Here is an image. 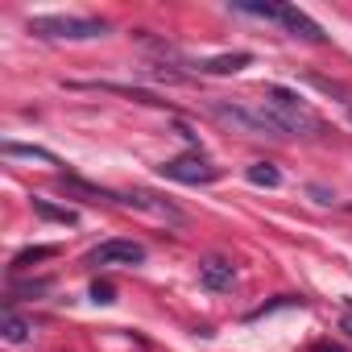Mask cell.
Here are the masks:
<instances>
[{"label": "cell", "mask_w": 352, "mask_h": 352, "mask_svg": "<svg viewBox=\"0 0 352 352\" xmlns=\"http://www.w3.org/2000/svg\"><path fill=\"white\" fill-rule=\"evenodd\" d=\"M274 112H278V120L286 124V133L290 137H298V133H307V137H319L323 133V120L294 96V91H286V87H278V83H270L265 87V96H261Z\"/></svg>", "instance_id": "6da1fadb"}, {"label": "cell", "mask_w": 352, "mask_h": 352, "mask_svg": "<svg viewBox=\"0 0 352 352\" xmlns=\"http://www.w3.org/2000/svg\"><path fill=\"white\" fill-rule=\"evenodd\" d=\"M30 34H38V38H54V42H83V38H104L108 34V21H100V17H63V13H54V17H30Z\"/></svg>", "instance_id": "7a4b0ae2"}, {"label": "cell", "mask_w": 352, "mask_h": 352, "mask_svg": "<svg viewBox=\"0 0 352 352\" xmlns=\"http://www.w3.org/2000/svg\"><path fill=\"white\" fill-rule=\"evenodd\" d=\"M157 174H162V179H170V183L199 187V183H216V179H220V166H216V162H208L204 153H183V157L162 162V166H157Z\"/></svg>", "instance_id": "3957f363"}, {"label": "cell", "mask_w": 352, "mask_h": 352, "mask_svg": "<svg viewBox=\"0 0 352 352\" xmlns=\"http://www.w3.org/2000/svg\"><path fill=\"white\" fill-rule=\"evenodd\" d=\"M145 261V245L137 241H104L87 253V265H141Z\"/></svg>", "instance_id": "277c9868"}, {"label": "cell", "mask_w": 352, "mask_h": 352, "mask_svg": "<svg viewBox=\"0 0 352 352\" xmlns=\"http://www.w3.org/2000/svg\"><path fill=\"white\" fill-rule=\"evenodd\" d=\"M274 21L282 25V30H290L294 38H302V42H315V46H323L327 42V34L319 30V21H311L302 9H294V5H274Z\"/></svg>", "instance_id": "5b68a950"}, {"label": "cell", "mask_w": 352, "mask_h": 352, "mask_svg": "<svg viewBox=\"0 0 352 352\" xmlns=\"http://www.w3.org/2000/svg\"><path fill=\"white\" fill-rule=\"evenodd\" d=\"M236 282V265L224 257H204L199 261V286L204 290H232Z\"/></svg>", "instance_id": "8992f818"}, {"label": "cell", "mask_w": 352, "mask_h": 352, "mask_svg": "<svg viewBox=\"0 0 352 352\" xmlns=\"http://www.w3.org/2000/svg\"><path fill=\"white\" fill-rule=\"evenodd\" d=\"M120 204H124V208H137V212L166 216V220H174V224L183 220V212H179V208L166 204V199H157V195H149V191H120Z\"/></svg>", "instance_id": "52a82bcc"}, {"label": "cell", "mask_w": 352, "mask_h": 352, "mask_svg": "<svg viewBox=\"0 0 352 352\" xmlns=\"http://www.w3.org/2000/svg\"><path fill=\"white\" fill-rule=\"evenodd\" d=\"M253 63V54L249 50H236V54H216V58H204V63H195L204 75H236V71H245Z\"/></svg>", "instance_id": "ba28073f"}, {"label": "cell", "mask_w": 352, "mask_h": 352, "mask_svg": "<svg viewBox=\"0 0 352 352\" xmlns=\"http://www.w3.org/2000/svg\"><path fill=\"white\" fill-rule=\"evenodd\" d=\"M30 331H34V323H30V319H21L13 307H5V315H0V336H5L9 344H25V340H30Z\"/></svg>", "instance_id": "9c48e42d"}, {"label": "cell", "mask_w": 352, "mask_h": 352, "mask_svg": "<svg viewBox=\"0 0 352 352\" xmlns=\"http://www.w3.org/2000/svg\"><path fill=\"white\" fill-rule=\"evenodd\" d=\"M249 183L274 191V187H282V170H278L274 162H253V166H249Z\"/></svg>", "instance_id": "30bf717a"}, {"label": "cell", "mask_w": 352, "mask_h": 352, "mask_svg": "<svg viewBox=\"0 0 352 352\" xmlns=\"http://www.w3.org/2000/svg\"><path fill=\"white\" fill-rule=\"evenodd\" d=\"M34 212H38L42 220H54V224H67V228H71V224H79V216H75L71 208H58V204H50V199H38V195H34Z\"/></svg>", "instance_id": "8fae6325"}, {"label": "cell", "mask_w": 352, "mask_h": 352, "mask_svg": "<svg viewBox=\"0 0 352 352\" xmlns=\"http://www.w3.org/2000/svg\"><path fill=\"white\" fill-rule=\"evenodd\" d=\"M54 253H58V245H34V249H21V253L13 257V265H9V270H13V274H21V270H30L34 261H46V257H54Z\"/></svg>", "instance_id": "7c38bea8"}, {"label": "cell", "mask_w": 352, "mask_h": 352, "mask_svg": "<svg viewBox=\"0 0 352 352\" xmlns=\"http://www.w3.org/2000/svg\"><path fill=\"white\" fill-rule=\"evenodd\" d=\"M5 153H9V157H38V162H50V166L58 162L50 149H42V145H21V141H5Z\"/></svg>", "instance_id": "4fadbf2b"}, {"label": "cell", "mask_w": 352, "mask_h": 352, "mask_svg": "<svg viewBox=\"0 0 352 352\" xmlns=\"http://www.w3.org/2000/svg\"><path fill=\"white\" fill-rule=\"evenodd\" d=\"M307 83H315L319 91H327V96H336V100H340L344 108L352 104V100H348V87H344V83H331V79H323V75H307Z\"/></svg>", "instance_id": "5bb4252c"}, {"label": "cell", "mask_w": 352, "mask_h": 352, "mask_svg": "<svg viewBox=\"0 0 352 352\" xmlns=\"http://www.w3.org/2000/svg\"><path fill=\"white\" fill-rule=\"evenodd\" d=\"M282 307H302V298H290V294H286V298H274V302H261V307H257V311H249L245 319L253 323V319H265V315H274V311H282Z\"/></svg>", "instance_id": "9a60e30c"}, {"label": "cell", "mask_w": 352, "mask_h": 352, "mask_svg": "<svg viewBox=\"0 0 352 352\" xmlns=\"http://www.w3.org/2000/svg\"><path fill=\"white\" fill-rule=\"evenodd\" d=\"M91 298H96V302H116V286L96 278V282H91Z\"/></svg>", "instance_id": "2e32d148"}, {"label": "cell", "mask_w": 352, "mask_h": 352, "mask_svg": "<svg viewBox=\"0 0 352 352\" xmlns=\"http://www.w3.org/2000/svg\"><path fill=\"white\" fill-rule=\"evenodd\" d=\"M311 352H348V348H340V344H331V340H319V344H311Z\"/></svg>", "instance_id": "e0dca14e"}, {"label": "cell", "mask_w": 352, "mask_h": 352, "mask_svg": "<svg viewBox=\"0 0 352 352\" xmlns=\"http://www.w3.org/2000/svg\"><path fill=\"white\" fill-rule=\"evenodd\" d=\"M344 331L352 336V302H348V319H344Z\"/></svg>", "instance_id": "ac0fdd59"}, {"label": "cell", "mask_w": 352, "mask_h": 352, "mask_svg": "<svg viewBox=\"0 0 352 352\" xmlns=\"http://www.w3.org/2000/svg\"><path fill=\"white\" fill-rule=\"evenodd\" d=\"M348 120H352V104H348Z\"/></svg>", "instance_id": "d6986e66"}]
</instances>
